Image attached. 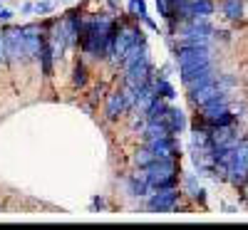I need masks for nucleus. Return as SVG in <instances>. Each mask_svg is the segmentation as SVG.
Masks as SVG:
<instances>
[{"label":"nucleus","mask_w":248,"mask_h":230,"mask_svg":"<svg viewBox=\"0 0 248 230\" xmlns=\"http://www.w3.org/2000/svg\"><path fill=\"white\" fill-rule=\"evenodd\" d=\"M144 178L149 181L152 191H161V188H179V158H156L147 169H139Z\"/></svg>","instance_id":"nucleus-1"},{"label":"nucleus","mask_w":248,"mask_h":230,"mask_svg":"<svg viewBox=\"0 0 248 230\" xmlns=\"http://www.w3.org/2000/svg\"><path fill=\"white\" fill-rule=\"evenodd\" d=\"M246 176H248V139H238V144L231 151L229 169H226V181L233 188H243Z\"/></svg>","instance_id":"nucleus-2"},{"label":"nucleus","mask_w":248,"mask_h":230,"mask_svg":"<svg viewBox=\"0 0 248 230\" xmlns=\"http://www.w3.org/2000/svg\"><path fill=\"white\" fill-rule=\"evenodd\" d=\"M181 201V191L179 188H161L147 196V211L149 213H176Z\"/></svg>","instance_id":"nucleus-3"},{"label":"nucleus","mask_w":248,"mask_h":230,"mask_svg":"<svg viewBox=\"0 0 248 230\" xmlns=\"http://www.w3.org/2000/svg\"><path fill=\"white\" fill-rule=\"evenodd\" d=\"M139 43H147L141 28L134 25V23H122L119 35H117V43H114V62H119L124 55H127L134 45H139Z\"/></svg>","instance_id":"nucleus-4"},{"label":"nucleus","mask_w":248,"mask_h":230,"mask_svg":"<svg viewBox=\"0 0 248 230\" xmlns=\"http://www.w3.org/2000/svg\"><path fill=\"white\" fill-rule=\"evenodd\" d=\"M5 59L8 62L25 59V28L23 25L5 28Z\"/></svg>","instance_id":"nucleus-5"},{"label":"nucleus","mask_w":248,"mask_h":230,"mask_svg":"<svg viewBox=\"0 0 248 230\" xmlns=\"http://www.w3.org/2000/svg\"><path fill=\"white\" fill-rule=\"evenodd\" d=\"M23 28H25V59H40L47 32L43 30V25H35V23H28Z\"/></svg>","instance_id":"nucleus-6"},{"label":"nucleus","mask_w":248,"mask_h":230,"mask_svg":"<svg viewBox=\"0 0 248 230\" xmlns=\"http://www.w3.org/2000/svg\"><path fill=\"white\" fill-rule=\"evenodd\" d=\"M231 82H233L231 77H223V85H218V82H211V85H203V87L189 89V99H191L194 107H203L206 101H211V99H216L218 94H223L226 87H229Z\"/></svg>","instance_id":"nucleus-7"},{"label":"nucleus","mask_w":248,"mask_h":230,"mask_svg":"<svg viewBox=\"0 0 248 230\" xmlns=\"http://www.w3.org/2000/svg\"><path fill=\"white\" fill-rule=\"evenodd\" d=\"M144 144H147L159 158H179V154H181V146H179L176 136H161V139L144 141Z\"/></svg>","instance_id":"nucleus-8"},{"label":"nucleus","mask_w":248,"mask_h":230,"mask_svg":"<svg viewBox=\"0 0 248 230\" xmlns=\"http://www.w3.org/2000/svg\"><path fill=\"white\" fill-rule=\"evenodd\" d=\"M127 109H129V101H127V92H124V87L109 92L107 104H105V116H107V121H117Z\"/></svg>","instance_id":"nucleus-9"},{"label":"nucleus","mask_w":248,"mask_h":230,"mask_svg":"<svg viewBox=\"0 0 248 230\" xmlns=\"http://www.w3.org/2000/svg\"><path fill=\"white\" fill-rule=\"evenodd\" d=\"M147 59H149L147 43H139V45H134L127 55H124V57L119 59V65H122V70H124V72H127V70H132V67L141 65V62H147Z\"/></svg>","instance_id":"nucleus-10"},{"label":"nucleus","mask_w":248,"mask_h":230,"mask_svg":"<svg viewBox=\"0 0 248 230\" xmlns=\"http://www.w3.org/2000/svg\"><path fill=\"white\" fill-rule=\"evenodd\" d=\"M149 191H152V186H149L147 178H144L141 171H139V173H132V176L127 178V193H129L132 198H147Z\"/></svg>","instance_id":"nucleus-11"},{"label":"nucleus","mask_w":248,"mask_h":230,"mask_svg":"<svg viewBox=\"0 0 248 230\" xmlns=\"http://www.w3.org/2000/svg\"><path fill=\"white\" fill-rule=\"evenodd\" d=\"M164 124L169 127L171 136H176V134H184V129H186V116L179 107H171L169 104V112H167V116H164Z\"/></svg>","instance_id":"nucleus-12"},{"label":"nucleus","mask_w":248,"mask_h":230,"mask_svg":"<svg viewBox=\"0 0 248 230\" xmlns=\"http://www.w3.org/2000/svg\"><path fill=\"white\" fill-rule=\"evenodd\" d=\"M169 112V99H164V97H156L152 104H149V109L144 112V121H161L164 116H167Z\"/></svg>","instance_id":"nucleus-13"},{"label":"nucleus","mask_w":248,"mask_h":230,"mask_svg":"<svg viewBox=\"0 0 248 230\" xmlns=\"http://www.w3.org/2000/svg\"><path fill=\"white\" fill-rule=\"evenodd\" d=\"M221 13L226 20L236 23L243 17V0H221Z\"/></svg>","instance_id":"nucleus-14"},{"label":"nucleus","mask_w":248,"mask_h":230,"mask_svg":"<svg viewBox=\"0 0 248 230\" xmlns=\"http://www.w3.org/2000/svg\"><path fill=\"white\" fill-rule=\"evenodd\" d=\"M40 70H43L45 77H52L55 74V55H52V45L45 40L43 45V52H40Z\"/></svg>","instance_id":"nucleus-15"},{"label":"nucleus","mask_w":248,"mask_h":230,"mask_svg":"<svg viewBox=\"0 0 248 230\" xmlns=\"http://www.w3.org/2000/svg\"><path fill=\"white\" fill-rule=\"evenodd\" d=\"M156 158H159V156H156V154L149 149L147 144H144V146H139V149L134 151V156H132V163L137 166V169H147V166H149V163H154Z\"/></svg>","instance_id":"nucleus-16"},{"label":"nucleus","mask_w":248,"mask_h":230,"mask_svg":"<svg viewBox=\"0 0 248 230\" xmlns=\"http://www.w3.org/2000/svg\"><path fill=\"white\" fill-rule=\"evenodd\" d=\"M87 67H85V62L77 59L75 62V67H72V87L75 89H85L87 87Z\"/></svg>","instance_id":"nucleus-17"},{"label":"nucleus","mask_w":248,"mask_h":230,"mask_svg":"<svg viewBox=\"0 0 248 230\" xmlns=\"http://www.w3.org/2000/svg\"><path fill=\"white\" fill-rule=\"evenodd\" d=\"M154 92H156V97H164L169 101L176 97V89H174V85L167 77H154Z\"/></svg>","instance_id":"nucleus-18"},{"label":"nucleus","mask_w":248,"mask_h":230,"mask_svg":"<svg viewBox=\"0 0 248 230\" xmlns=\"http://www.w3.org/2000/svg\"><path fill=\"white\" fill-rule=\"evenodd\" d=\"M186 193H189L196 203H206V191H203V188L201 186H196V178L194 176H186Z\"/></svg>","instance_id":"nucleus-19"},{"label":"nucleus","mask_w":248,"mask_h":230,"mask_svg":"<svg viewBox=\"0 0 248 230\" xmlns=\"http://www.w3.org/2000/svg\"><path fill=\"white\" fill-rule=\"evenodd\" d=\"M129 15L134 20H141V17H147V0H129Z\"/></svg>","instance_id":"nucleus-20"},{"label":"nucleus","mask_w":248,"mask_h":230,"mask_svg":"<svg viewBox=\"0 0 248 230\" xmlns=\"http://www.w3.org/2000/svg\"><path fill=\"white\" fill-rule=\"evenodd\" d=\"M55 3L52 0H37L35 3V15H50V13H55Z\"/></svg>","instance_id":"nucleus-21"},{"label":"nucleus","mask_w":248,"mask_h":230,"mask_svg":"<svg viewBox=\"0 0 248 230\" xmlns=\"http://www.w3.org/2000/svg\"><path fill=\"white\" fill-rule=\"evenodd\" d=\"M156 13L164 20H171V5H169V0H156Z\"/></svg>","instance_id":"nucleus-22"},{"label":"nucleus","mask_w":248,"mask_h":230,"mask_svg":"<svg viewBox=\"0 0 248 230\" xmlns=\"http://www.w3.org/2000/svg\"><path fill=\"white\" fill-rule=\"evenodd\" d=\"M13 10H8V8H0V23H10V20H13Z\"/></svg>","instance_id":"nucleus-23"},{"label":"nucleus","mask_w":248,"mask_h":230,"mask_svg":"<svg viewBox=\"0 0 248 230\" xmlns=\"http://www.w3.org/2000/svg\"><path fill=\"white\" fill-rule=\"evenodd\" d=\"M5 59V30H0V62Z\"/></svg>","instance_id":"nucleus-24"},{"label":"nucleus","mask_w":248,"mask_h":230,"mask_svg":"<svg viewBox=\"0 0 248 230\" xmlns=\"http://www.w3.org/2000/svg\"><path fill=\"white\" fill-rule=\"evenodd\" d=\"M141 23H144V25H147V28H149V30H154V32H159V25H156V23H154V20H152V17H149V15H147V17H141Z\"/></svg>","instance_id":"nucleus-25"},{"label":"nucleus","mask_w":248,"mask_h":230,"mask_svg":"<svg viewBox=\"0 0 248 230\" xmlns=\"http://www.w3.org/2000/svg\"><path fill=\"white\" fill-rule=\"evenodd\" d=\"M105 205H107V203H105V198H99V196L92 201V208H94V211H105Z\"/></svg>","instance_id":"nucleus-26"},{"label":"nucleus","mask_w":248,"mask_h":230,"mask_svg":"<svg viewBox=\"0 0 248 230\" xmlns=\"http://www.w3.org/2000/svg\"><path fill=\"white\" fill-rule=\"evenodd\" d=\"M20 10H23V13H35V3H23Z\"/></svg>","instance_id":"nucleus-27"},{"label":"nucleus","mask_w":248,"mask_h":230,"mask_svg":"<svg viewBox=\"0 0 248 230\" xmlns=\"http://www.w3.org/2000/svg\"><path fill=\"white\" fill-rule=\"evenodd\" d=\"M243 198H246V203H248V176H246V183H243Z\"/></svg>","instance_id":"nucleus-28"},{"label":"nucleus","mask_w":248,"mask_h":230,"mask_svg":"<svg viewBox=\"0 0 248 230\" xmlns=\"http://www.w3.org/2000/svg\"><path fill=\"white\" fill-rule=\"evenodd\" d=\"M0 3H3V0H0Z\"/></svg>","instance_id":"nucleus-29"}]
</instances>
